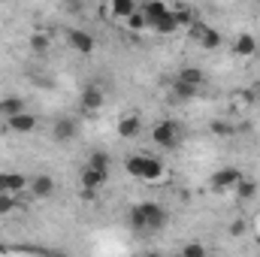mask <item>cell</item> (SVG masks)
Listing matches in <instances>:
<instances>
[{
	"instance_id": "cell-18",
	"label": "cell",
	"mask_w": 260,
	"mask_h": 257,
	"mask_svg": "<svg viewBox=\"0 0 260 257\" xmlns=\"http://www.w3.org/2000/svg\"><path fill=\"white\" fill-rule=\"evenodd\" d=\"M151 27H154V34H164V37H170V34H176V30H179V21H176V15H173V9H170V12H167L164 18H157Z\"/></svg>"
},
{
	"instance_id": "cell-24",
	"label": "cell",
	"mask_w": 260,
	"mask_h": 257,
	"mask_svg": "<svg viewBox=\"0 0 260 257\" xmlns=\"http://www.w3.org/2000/svg\"><path fill=\"white\" fill-rule=\"evenodd\" d=\"M127 27H130V30H142V27H148V21H145L142 9H136V12H133V15L127 18Z\"/></svg>"
},
{
	"instance_id": "cell-13",
	"label": "cell",
	"mask_w": 260,
	"mask_h": 257,
	"mask_svg": "<svg viewBox=\"0 0 260 257\" xmlns=\"http://www.w3.org/2000/svg\"><path fill=\"white\" fill-rule=\"evenodd\" d=\"M6 127L15 130V133H30V130H37V115H34V112H21V115L9 118Z\"/></svg>"
},
{
	"instance_id": "cell-4",
	"label": "cell",
	"mask_w": 260,
	"mask_h": 257,
	"mask_svg": "<svg viewBox=\"0 0 260 257\" xmlns=\"http://www.w3.org/2000/svg\"><path fill=\"white\" fill-rule=\"evenodd\" d=\"M239 182H242V170H236V167H224V170H215V173H212L209 188H212L215 194H227V191H233Z\"/></svg>"
},
{
	"instance_id": "cell-27",
	"label": "cell",
	"mask_w": 260,
	"mask_h": 257,
	"mask_svg": "<svg viewBox=\"0 0 260 257\" xmlns=\"http://www.w3.org/2000/svg\"><path fill=\"white\" fill-rule=\"evenodd\" d=\"M242 230H245V224H242V221H236V224H233V227H230V233H233V236H239V233H242Z\"/></svg>"
},
{
	"instance_id": "cell-8",
	"label": "cell",
	"mask_w": 260,
	"mask_h": 257,
	"mask_svg": "<svg viewBox=\"0 0 260 257\" xmlns=\"http://www.w3.org/2000/svg\"><path fill=\"white\" fill-rule=\"evenodd\" d=\"M27 188H30V194H34L37 200H49V197L55 194V179H52V176H34Z\"/></svg>"
},
{
	"instance_id": "cell-19",
	"label": "cell",
	"mask_w": 260,
	"mask_h": 257,
	"mask_svg": "<svg viewBox=\"0 0 260 257\" xmlns=\"http://www.w3.org/2000/svg\"><path fill=\"white\" fill-rule=\"evenodd\" d=\"M136 9H139V6H136L133 0H112V6H109V12H112L115 18H124V21H127Z\"/></svg>"
},
{
	"instance_id": "cell-23",
	"label": "cell",
	"mask_w": 260,
	"mask_h": 257,
	"mask_svg": "<svg viewBox=\"0 0 260 257\" xmlns=\"http://www.w3.org/2000/svg\"><path fill=\"white\" fill-rule=\"evenodd\" d=\"M15 206H18V203H15V197H12V194H0V215H12V212H15Z\"/></svg>"
},
{
	"instance_id": "cell-9",
	"label": "cell",
	"mask_w": 260,
	"mask_h": 257,
	"mask_svg": "<svg viewBox=\"0 0 260 257\" xmlns=\"http://www.w3.org/2000/svg\"><path fill=\"white\" fill-rule=\"evenodd\" d=\"M24 112V100L18 97V94H6V97H0V115L9 121V118H15V115H21Z\"/></svg>"
},
{
	"instance_id": "cell-20",
	"label": "cell",
	"mask_w": 260,
	"mask_h": 257,
	"mask_svg": "<svg viewBox=\"0 0 260 257\" xmlns=\"http://www.w3.org/2000/svg\"><path fill=\"white\" fill-rule=\"evenodd\" d=\"M233 191H236V197H239V200H251V197L257 194V182H254V179H242Z\"/></svg>"
},
{
	"instance_id": "cell-21",
	"label": "cell",
	"mask_w": 260,
	"mask_h": 257,
	"mask_svg": "<svg viewBox=\"0 0 260 257\" xmlns=\"http://www.w3.org/2000/svg\"><path fill=\"white\" fill-rule=\"evenodd\" d=\"M30 49L40 52V55L49 52V37H46V34H30Z\"/></svg>"
},
{
	"instance_id": "cell-29",
	"label": "cell",
	"mask_w": 260,
	"mask_h": 257,
	"mask_svg": "<svg viewBox=\"0 0 260 257\" xmlns=\"http://www.w3.org/2000/svg\"><path fill=\"white\" fill-rule=\"evenodd\" d=\"M52 257H67V254H52Z\"/></svg>"
},
{
	"instance_id": "cell-14",
	"label": "cell",
	"mask_w": 260,
	"mask_h": 257,
	"mask_svg": "<svg viewBox=\"0 0 260 257\" xmlns=\"http://www.w3.org/2000/svg\"><path fill=\"white\" fill-rule=\"evenodd\" d=\"M106 179L109 176H103V173H94V170H82V191H91V194H97L103 185H106Z\"/></svg>"
},
{
	"instance_id": "cell-10",
	"label": "cell",
	"mask_w": 260,
	"mask_h": 257,
	"mask_svg": "<svg viewBox=\"0 0 260 257\" xmlns=\"http://www.w3.org/2000/svg\"><path fill=\"white\" fill-rule=\"evenodd\" d=\"M233 52H236L239 58H254V55H257V40H254L251 34H239V37L233 40Z\"/></svg>"
},
{
	"instance_id": "cell-11",
	"label": "cell",
	"mask_w": 260,
	"mask_h": 257,
	"mask_svg": "<svg viewBox=\"0 0 260 257\" xmlns=\"http://www.w3.org/2000/svg\"><path fill=\"white\" fill-rule=\"evenodd\" d=\"M76 133H79V124H76L73 118H58L55 127H52V136H55L58 142H70Z\"/></svg>"
},
{
	"instance_id": "cell-2",
	"label": "cell",
	"mask_w": 260,
	"mask_h": 257,
	"mask_svg": "<svg viewBox=\"0 0 260 257\" xmlns=\"http://www.w3.org/2000/svg\"><path fill=\"white\" fill-rule=\"evenodd\" d=\"M124 167L133 179H142V182H157L164 176V164L157 157H148V154H130Z\"/></svg>"
},
{
	"instance_id": "cell-6",
	"label": "cell",
	"mask_w": 260,
	"mask_h": 257,
	"mask_svg": "<svg viewBox=\"0 0 260 257\" xmlns=\"http://www.w3.org/2000/svg\"><path fill=\"white\" fill-rule=\"evenodd\" d=\"M79 103H82L85 112H97V109L106 103V91H103L100 85H88V88L82 91V100H79Z\"/></svg>"
},
{
	"instance_id": "cell-22",
	"label": "cell",
	"mask_w": 260,
	"mask_h": 257,
	"mask_svg": "<svg viewBox=\"0 0 260 257\" xmlns=\"http://www.w3.org/2000/svg\"><path fill=\"white\" fill-rule=\"evenodd\" d=\"M173 94H176V100H191L197 94V88H188V85H182V82H173Z\"/></svg>"
},
{
	"instance_id": "cell-1",
	"label": "cell",
	"mask_w": 260,
	"mask_h": 257,
	"mask_svg": "<svg viewBox=\"0 0 260 257\" xmlns=\"http://www.w3.org/2000/svg\"><path fill=\"white\" fill-rule=\"evenodd\" d=\"M167 224V212L160 203H136L130 209V227L136 233H151Z\"/></svg>"
},
{
	"instance_id": "cell-17",
	"label": "cell",
	"mask_w": 260,
	"mask_h": 257,
	"mask_svg": "<svg viewBox=\"0 0 260 257\" xmlns=\"http://www.w3.org/2000/svg\"><path fill=\"white\" fill-rule=\"evenodd\" d=\"M109 167H112V157H109L106 151H94V154L88 157V170H94V173L109 176Z\"/></svg>"
},
{
	"instance_id": "cell-28",
	"label": "cell",
	"mask_w": 260,
	"mask_h": 257,
	"mask_svg": "<svg viewBox=\"0 0 260 257\" xmlns=\"http://www.w3.org/2000/svg\"><path fill=\"white\" fill-rule=\"evenodd\" d=\"M142 257H164V254H157V251H148V254H142Z\"/></svg>"
},
{
	"instance_id": "cell-5",
	"label": "cell",
	"mask_w": 260,
	"mask_h": 257,
	"mask_svg": "<svg viewBox=\"0 0 260 257\" xmlns=\"http://www.w3.org/2000/svg\"><path fill=\"white\" fill-rule=\"evenodd\" d=\"M67 43H70V49H76L79 55H91V52H94V37H91L88 30H82V27H70V30H67Z\"/></svg>"
},
{
	"instance_id": "cell-32",
	"label": "cell",
	"mask_w": 260,
	"mask_h": 257,
	"mask_svg": "<svg viewBox=\"0 0 260 257\" xmlns=\"http://www.w3.org/2000/svg\"><path fill=\"white\" fill-rule=\"evenodd\" d=\"M257 239H260V233H257Z\"/></svg>"
},
{
	"instance_id": "cell-31",
	"label": "cell",
	"mask_w": 260,
	"mask_h": 257,
	"mask_svg": "<svg viewBox=\"0 0 260 257\" xmlns=\"http://www.w3.org/2000/svg\"><path fill=\"white\" fill-rule=\"evenodd\" d=\"M257 100H260V91H257Z\"/></svg>"
},
{
	"instance_id": "cell-15",
	"label": "cell",
	"mask_w": 260,
	"mask_h": 257,
	"mask_svg": "<svg viewBox=\"0 0 260 257\" xmlns=\"http://www.w3.org/2000/svg\"><path fill=\"white\" fill-rule=\"evenodd\" d=\"M139 130H142V121H139L136 115H124V118L118 121V136H121V139H133V136H139Z\"/></svg>"
},
{
	"instance_id": "cell-26",
	"label": "cell",
	"mask_w": 260,
	"mask_h": 257,
	"mask_svg": "<svg viewBox=\"0 0 260 257\" xmlns=\"http://www.w3.org/2000/svg\"><path fill=\"white\" fill-rule=\"evenodd\" d=\"M212 133H215V136H230V133H233V124H227V121L218 118V121H212Z\"/></svg>"
},
{
	"instance_id": "cell-7",
	"label": "cell",
	"mask_w": 260,
	"mask_h": 257,
	"mask_svg": "<svg viewBox=\"0 0 260 257\" xmlns=\"http://www.w3.org/2000/svg\"><path fill=\"white\" fill-rule=\"evenodd\" d=\"M27 185H30V182H27L21 173H0V194H12V197H18Z\"/></svg>"
},
{
	"instance_id": "cell-12",
	"label": "cell",
	"mask_w": 260,
	"mask_h": 257,
	"mask_svg": "<svg viewBox=\"0 0 260 257\" xmlns=\"http://www.w3.org/2000/svg\"><path fill=\"white\" fill-rule=\"evenodd\" d=\"M176 82H182V85H188V88H203V70L200 67H182L179 73H176Z\"/></svg>"
},
{
	"instance_id": "cell-16",
	"label": "cell",
	"mask_w": 260,
	"mask_h": 257,
	"mask_svg": "<svg viewBox=\"0 0 260 257\" xmlns=\"http://www.w3.org/2000/svg\"><path fill=\"white\" fill-rule=\"evenodd\" d=\"M170 9H167V3H160V0H151V3H145L142 6V15H145V21H148V27L157 21V18H164Z\"/></svg>"
},
{
	"instance_id": "cell-3",
	"label": "cell",
	"mask_w": 260,
	"mask_h": 257,
	"mask_svg": "<svg viewBox=\"0 0 260 257\" xmlns=\"http://www.w3.org/2000/svg\"><path fill=\"white\" fill-rule=\"evenodd\" d=\"M151 139H154V145H160V148H179L182 145V127L176 124V121H157L154 127H151Z\"/></svg>"
},
{
	"instance_id": "cell-30",
	"label": "cell",
	"mask_w": 260,
	"mask_h": 257,
	"mask_svg": "<svg viewBox=\"0 0 260 257\" xmlns=\"http://www.w3.org/2000/svg\"><path fill=\"white\" fill-rule=\"evenodd\" d=\"M176 257H185V254H176Z\"/></svg>"
},
{
	"instance_id": "cell-25",
	"label": "cell",
	"mask_w": 260,
	"mask_h": 257,
	"mask_svg": "<svg viewBox=\"0 0 260 257\" xmlns=\"http://www.w3.org/2000/svg\"><path fill=\"white\" fill-rule=\"evenodd\" d=\"M182 254L185 257H206V245H203V242H188V245H185V251H182Z\"/></svg>"
}]
</instances>
